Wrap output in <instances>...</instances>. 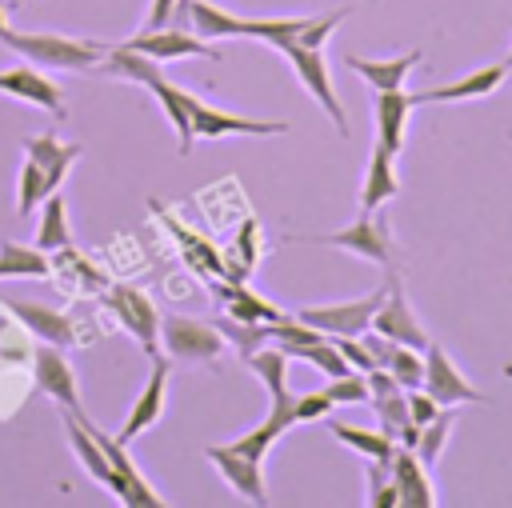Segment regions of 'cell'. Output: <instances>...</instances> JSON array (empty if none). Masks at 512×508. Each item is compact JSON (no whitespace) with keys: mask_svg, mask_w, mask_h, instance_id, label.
I'll list each match as a JSON object with an SVG mask.
<instances>
[{"mask_svg":"<svg viewBox=\"0 0 512 508\" xmlns=\"http://www.w3.org/2000/svg\"><path fill=\"white\" fill-rule=\"evenodd\" d=\"M4 48L20 52L28 64L44 68V72H92L104 60V44L100 40H80V36H60V32H4L0 36Z\"/></svg>","mask_w":512,"mask_h":508,"instance_id":"1","label":"cell"},{"mask_svg":"<svg viewBox=\"0 0 512 508\" xmlns=\"http://www.w3.org/2000/svg\"><path fill=\"white\" fill-rule=\"evenodd\" d=\"M68 412V408H64ZM76 416L84 420V428L96 436V444L104 448V456H108V464H112V472H116V480H112V488L108 492H116V500L124 504V508H164V496L140 476V468L132 464V456H128V444L120 440V436H108L104 428H96L92 420H88V412L84 408H76Z\"/></svg>","mask_w":512,"mask_h":508,"instance_id":"2","label":"cell"},{"mask_svg":"<svg viewBox=\"0 0 512 508\" xmlns=\"http://www.w3.org/2000/svg\"><path fill=\"white\" fill-rule=\"evenodd\" d=\"M104 308L116 316L120 328H128L136 336V344L148 356L160 352V308L148 292H140L132 284H104Z\"/></svg>","mask_w":512,"mask_h":508,"instance_id":"3","label":"cell"},{"mask_svg":"<svg viewBox=\"0 0 512 508\" xmlns=\"http://www.w3.org/2000/svg\"><path fill=\"white\" fill-rule=\"evenodd\" d=\"M160 340L172 364H212L224 352L220 328L192 320V316H164L160 320Z\"/></svg>","mask_w":512,"mask_h":508,"instance_id":"4","label":"cell"},{"mask_svg":"<svg viewBox=\"0 0 512 508\" xmlns=\"http://www.w3.org/2000/svg\"><path fill=\"white\" fill-rule=\"evenodd\" d=\"M388 284L372 288L368 296H356V300H336V304H312V308H300L296 316L312 328H320L324 336H360L372 328V316L384 300Z\"/></svg>","mask_w":512,"mask_h":508,"instance_id":"5","label":"cell"},{"mask_svg":"<svg viewBox=\"0 0 512 508\" xmlns=\"http://www.w3.org/2000/svg\"><path fill=\"white\" fill-rule=\"evenodd\" d=\"M284 56H288L296 80L308 88V96H312V100L324 108V116L336 124V132L348 136V116H344L340 96H336V88H332V72H328L324 48H300V44H292V48H284Z\"/></svg>","mask_w":512,"mask_h":508,"instance_id":"6","label":"cell"},{"mask_svg":"<svg viewBox=\"0 0 512 508\" xmlns=\"http://www.w3.org/2000/svg\"><path fill=\"white\" fill-rule=\"evenodd\" d=\"M440 408H456V404H484L488 396L480 388H472L464 380V372L456 368V360L444 352V344L428 340L424 348V384H420Z\"/></svg>","mask_w":512,"mask_h":508,"instance_id":"7","label":"cell"},{"mask_svg":"<svg viewBox=\"0 0 512 508\" xmlns=\"http://www.w3.org/2000/svg\"><path fill=\"white\" fill-rule=\"evenodd\" d=\"M384 284H388V292H384V300H380V308H376V316H372V328L380 332V336H388V340H396V344H408V348H428V332H424V324L416 320V312H412V304H408V296H404V284H400V276H396V268L388 264V276H384Z\"/></svg>","mask_w":512,"mask_h":508,"instance_id":"8","label":"cell"},{"mask_svg":"<svg viewBox=\"0 0 512 508\" xmlns=\"http://www.w3.org/2000/svg\"><path fill=\"white\" fill-rule=\"evenodd\" d=\"M316 244H328V248H340V252H352L360 260H372V264H392L396 248H392V232H388V220L384 216H372L364 212L360 220H352L348 228L340 232H328V236H316Z\"/></svg>","mask_w":512,"mask_h":508,"instance_id":"9","label":"cell"},{"mask_svg":"<svg viewBox=\"0 0 512 508\" xmlns=\"http://www.w3.org/2000/svg\"><path fill=\"white\" fill-rule=\"evenodd\" d=\"M284 120H248L236 112H224L200 96H192V136L196 140H216V136H284Z\"/></svg>","mask_w":512,"mask_h":508,"instance_id":"10","label":"cell"},{"mask_svg":"<svg viewBox=\"0 0 512 508\" xmlns=\"http://www.w3.org/2000/svg\"><path fill=\"white\" fill-rule=\"evenodd\" d=\"M168 376H172V360L156 352V356H152V372H148L144 388L136 392L128 416H124V424H120V432H116L124 444H132L136 436H144V432L160 420V412H164V396H168Z\"/></svg>","mask_w":512,"mask_h":508,"instance_id":"11","label":"cell"},{"mask_svg":"<svg viewBox=\"0 0 512 508\" xmlns=\"http://www.w3.org/2000/svg\"><path fill=\"white\" fill-rule=\"evenodd\" d=\"M32 380H36V388H40L48 400H56L60 408H68V412L80 408V384H76V372H72L64 348L40 340V348L32 352Z\"/></svg>","mask_w":512,"mask_h":508,"instance_id":"12","label":"cell"},{"mask_svg":"<svg viewBox=\"0 0 512 508\" xmlns=\"http://www.w3.org/2000/svg\"><path fill=\"white\" fill-rule=\"evenodd\" d=\"M204 456L212 460V468L224 476V484L240 496V500H248V504H268V488H264V460H252V456H244V452H236L232 444H208L204 448Z\"/></svg>","mask_w":512,"mask_h":508,"instance_id":"13","label":"cell"},{"mask_svg":"<svg viewBox=\"0 0 512 508\" xmlns=\"http://www.w3.org/2000/svg\"><path fill=\"white\" fill-rule=\"evenodd\" d=\"M0 92L4 96H16V100H28L32 108H44L48 116H56V120H64L68 116V100H64V92L44 76V68H36V64H20V68H4L0 72Z\"/></svg>","mask_w":512,"mask_h":508,"instance_id":"14","label":"cell"},{"mask_svg":"<svg viewBox=\"0 0 512 508\" xmlns=\"http://www.w3.org/2000/svg\"><path fill=\"white\" fill-rule=\"evenodd\" d=\"M128 48H136V52H144V56H152V60H184V56H204V60H220V52L208 44V40H200L196 32H188V28H152V32H136L132 40H124Z\"/></svg>","mask_w":512,"mask_h":508,"instance_id":"15","label":"cell"},{"mask_svg":"<svg viewBox=\"0 0 512 508\" xmlns=\"http://www.w3.org/2000/svg\"><path fill=\"white\" fill-rule=\"evenodd\" d=\"M388 476L400 492V508H436V488L428 480V464L416 456V448L396 444L388 460Z\"/></svg>","mask_w":512,"mask_h":508,"instance_id":"16","label":"cell"},{"mask_svg":"<svg viewBox=\"0 0 512 508\" xmlns=\"http://www.w3.org/2000/svg\"><path fill=\"white\" fill-rule=\"evenodd\" d=\"M508 76V64H484L460 80H448V84H436V88H424V92H412V104H456V100H480L488 92H496Z\"/></svg>","mask_w":512,"mask_h":508,"instance_id":"17","label":"cell"},{"mask_svg":"<svg viewBox=\"0 0 512 508\" xmlns=\"http://www.w3.org/2000/svg\"><path fill=\"white\" fill-rule=\"evenodd\" d=\"M24 156L44 168L48 192H60V184L68 180V172L84 156V148L80 144H64L56 132H40V136H24Z\"/></svg>","mask_w":512,"mask_h":508,"instance_id":"18","label":"cell"},{"mask_svg":"<svg viewBox=\"0 0 512 508\" xmlns=\"http://www.w3.org/2000/svg\"><path fill=\"white\" fill-rule=\"evenodd\" d=\"M412 96L404 88H392V92H376V104H372V116H376V144L388 148L392 156H400L404 148V132H408V112H412Z\"/></svg>","mask_w":512,"mask_h":508,"instance_id":"19","label":"cell"},{"mask_svg":"<svg viewBox=\"0 0 512 508\" xmlns=\"http://www.w3.org/2000/svg\"><path fill=\"white\" fill-rule=\"evenodd\" d=\"M8 312H12L32 336H40L44 344H56V348H72V344H76V324H72V316L56 312V308L28 304V300H12Z\"/></svg>","mask_w":512,"mask_h":508,"instance_id":"20","label":"cell"},{"mask_svg":"<svg viewBox=\"0 0 512 508\" xmlns=\"http://www.w3.org/2000/svg\"><path fill=\"white\" fill-rule=\"evenodd\" d=\"M400 196V176H396V156L388 148H372L368 156V168H364V184H360V208L364 212H376L384 208L388 200Z\"/></svg>","mask_w":512,"mask_h":508,"instance_id":"21","label":"cell"},{"mask_svg":"<svg viewBox=\"0 0 512 508\" xmlns=\"http://www.w3.org/2000/svg\"><path fill=\"white\" fill-rule=\"evenodd\" d=\"M156 100H160V108H164V116L172 120V128H176V148H180V156H188L192 152V92H184V88H176L164 72L160 76H152L148 84H144Z\"/></svg>","mask_w":512,"mask_h":508,"instance_id":"22","label":"cell"},{"mask_svg":"<svg viewBox=\"0 0 512 508\" xmlns=\"http://www.w3.org/2000/svg\"><path fill=\"white\" fill-rule=\"evenodd\" d=\"M424 60V52L420 48H412V52H404V56H392V60H364V56H344V64L356 72V76H364L376 92H392V88H404V80H408V72L416 68Z\"/></svg>","mask_w":512,"mask_h":508,"instance_id":"23","label":"cell"},{"mask_svg":"<svg viewBox=\"0 0 512 508\" xmlns=\"http://www.w3.org/2000/svg\"><path fill=\"white\" fill-rule=\"evenodd\" d=\"M220 292V304H224V316L232 320H248V324H272V320H284L288 312H280L276 304H268L260 292L244 288V280H228L216 288Z\"/></svg>","mask_w":512,"mask_h":508,"instance_id":"24","label":"cell"},{"mask_svg":"<svg viewBox=\"0 0 512 508\" xmlns=\"http://www.w3.org/2000/svg\"><path fill=\"white\" fill-rule=\"evenodd\" d=\"M64 432H68V444H72V452H76V460L84 464V472L96 480V484H104V488H112V480H116V472H112V464H108V456H104V448L96 444V436L84 428V420L76 416V412H64Z\"/></svg>","mask_w":512,"mask_h":508,"instance_id":"25","label":"cell"},{"mask_svg":"<svg viewBox=\"0 0 512 508\" xmlns=\"http://www.w3.org/2000/svg\"><path fill=\"white\" fill-rule=\"evenodd\" d=\"M0 276H24V280H48L52 276V256L36 244L20 240H0Z\"/></svg>","mask_w":512,"mask_h":508,"instance_id":"26","label":"cell"},{"mask_svg":"<svg viewBox=\"0 0 512 508\" xmlns=\"http://www.w3.org/2000/svg\"><path fill=\"white\" fill-rule=\"evenodd\" d=\"M72 244V224H68V204L60 192H48L40 200V224H36V248L60 252Z\"/></svg>","mask_w":512,"mask_h":508,"instance_id":"27","label":"cell"},{"mask_svg":"<svg viewBox=\"0 0 512 508\" xmlns=\"http://www.w3.org/2000/svg\"><path fill=\"white\" fill-rule=\"evenodd\" d=\"M328 428H332V436H336L340 444L356 448L364 460H380V464H388L392 452H396V440H392L388 432H380V428H356V424H344V420H332Z\"/></svg>","mask_w":512,"mask_h":508,"instance_id":"28","label":"cell"},{"mask_svg":"<svg viewBox=\"0 0 512 508\" xmlns=\"http://www.w3.org/2000/svg\"><path fill=\"white\" fill-rule=\"evenodd\" d=\"M244 364H248V372H252V376H260V380H264L268 396L288 388V352H284V348L264 344V348H256Z\"/></svg>","mask_w":512,"mask_h":508,"instance_id":"29","label":"cell"},{"mask_svg":"<svg viewBox=\"0 0 512 508\" xmlns=\"http://www.w3.org/2000/svg\"><path fill=\"white\" fill-rule=\"evenodd\" d=\"M292 360H308V364H312L316 372H324L328 380H332V376H348V372H356V368L340 356V348L332 344V336H320L316 344L296 348V352H292Z\"/></svg>","mask_w":512,"mask_h":508,"instance_id":"30","label":"cell"},{"mask_svg":"<svg viewBox=\"0 0 512 508\" xmlns=\"http://www.w3.org/2000/svg\"><path fill=\"white\" fill-rule=\"evenodd\" d=\"M44 196H48V176H44V168H40L36 160L24 156L20 180H16V216H32V208H36Z\"/></svg>","mask_w":512,"mask_h":508,"instance_id":"31","label":"cell"},{"mask_svg":"<svg viewBox=\"0 0 512 508\" xmlns=\"http://www.w3.org/2000/svg\"><path fill=\"white\" fill-rule=\"evenodd\" d=\"M452 424H456L452 408H440V416H432V420L420 428V440H416V456H420L428 468L440 460V452H444V444H448V436H452Z\"/></svg>","mask_w":512,"mask_h":508,"instance_id":"32","label":"cell"},{"mask_svg":"<svg viewBox=\"0 0 512 508\" xmlns=\"http://www.w3.org/2000/svg\"><path fill=\"white\" fill-rule=\"evenodd\" d=\"M384 368L396 376V384L408 392V388H420L424 384V352L420 348H408V344H396L384 360Z\"/></svg>","mask_w":512,"mask_h":508,"instance_id":"33","label":"cell"},{"mask_svg":"<svg viewBox=\"0 0 512 508\" xmlns=\"http://www.w3.org/2000/svg\"><path fill=\"white\" fill-rule=\"evenodd\" d=\"M220 336L232 340V348L240 352V360H248L256 348L268 344V324H248V320H220Z\"/></svg>","mask_w":512,"mask_h":508,"instance_id":"34","label":"cell"},{"mask_svg":"<svg viewBox=\"0 0 512 508\" xmlns=\"http://www.w3.org/2000/svg\"><path fill=\"white\" fill-rule=\"evenodd\" d=\"M368 508H400V492L388 476V464L380 460H368Z\"/></svg>","mask_w":512,"mask_h":508,"instance_id":"35","label":"cell"},{"mask_svg":"<svg viewBox=\"0 0 512 508\" xmlns=\"http://www.w3.org/2000/svg\"><path fill=\"white\" fill-rule=\"evenodd\" d=\"M352 8H336V12H312L308 16V24H304V32H300V48H324L328 44V36L344 24V16H348Z\"/></svg>","mask_w":512,"mask_h":508,"instance_id":"36","label":"cell"},{"mask_svg":"<svg viewBox=\"0 0 512 508\" xmlns=\"http://www.w3.org/2000/svg\"><path fill=\"white\" fill-rule=\"evenodd\" d=\"M324 392L332 396V404H368L372 392H368V376L364 372H348V376H332L324 384Z\"/></svg>","mask_w":512,"mask_h":508,"instance_id":"37","label":"cell"},{"mask_svg":"<svg viewBox=\"0 0 512 508\" xmlns=\"http://www.w3.org/2000/svg\"><path fill=\"white\" fill-rule=\"evenodd\" d=\"M332 344L340 348V356H344L356 372H372V368H380V364H376V356L368 352V344H364L360 336H332Z\"/></svg>","mask_w":512,"mask_h":508,"instance_id":"38","label":"cell"},{"mask_svg":"<svg viewBox=\"0 0 512 508\" xmlns=\"http://www.w3.org/2000/svg\"><path fill=\"white\" fill-rule=\"evenodd\" d=\"M332 396L320 388V392H300L296 396V424H308V420H324V416H332Z\"/></svg>","mask_w":512,"mask_h":508,"instance_id":"39","label":"cell"},{"mask_svg":"<svg viewBox=\"0 0 512 508\" xmlns=\"http://www.w3.org/2000/svg\"><path fill=\"white\" fill-rule=\"evenodd\" d=\"M256 236H260L256 220H244L240 232H236V256H240L244 268H256V260H260V240Z\"/></svg>","mask_w":512,"mask_h":508,"instance_id":"40","label":"cell"},{"mask_svg":"<svg viewBox=\"0 0 512 508\" xmlns=\"http://www.w3.org/2000/svg\"><path fill=\"white\" fill-rule=\"evenodd\" d=\"M408 416H412V424H428L432 416H440V404L424 392V388H408Z\"/></svg>","mask_w":512,"mask_h":508,"instance_id":"41","label":"cell"},{"mask_svg":"<svg viewBox=\"0 0 512 508\" xmlns=\"http://www.w3.org/2000/svg\"><path fill=\"white\" fill-rule=\"evenodd\" d=\"M8 32V16H4V8H0V36Z\"/></svg>","mask_w":512,"mask_h":508,"instance_id":"42","label":"cell"},{"mask_svg":"<svg viewBox=\"0 0 512 508\" xmlns=\"http://www.w3.org/2000/svg\"><path fill=\"white\" fill-rule=\"evenodd\" d=\"M504 64H508V72H512V48H508V60H504Z\"/></svg>","mask_w":512,"mask_h":508,"instance_id":"43","label":"cell"}]
</instances>
